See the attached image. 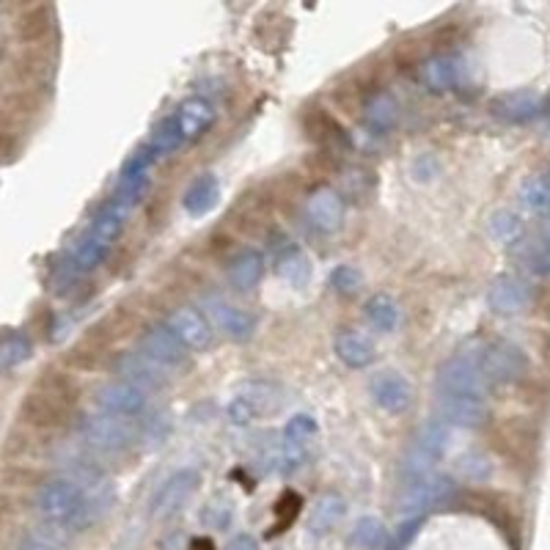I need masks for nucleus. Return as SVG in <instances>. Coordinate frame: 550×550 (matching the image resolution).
<instances>
[{
    "mask_svg": "<svg viewBox=\"0 0 550 550\" xmlns=\"http://www.w3.org/2000/svg\"><path fill=\"white\" fill-rule=\"evenodd\" d=\"M94 484L77 482L75 476H58V479L44 482L36 495V509L44 523L58 528H86L88 523H94L91 498H88V490Z\"/></svg>",
    "mask_w": 550,
    "mask_h": 550,
    "instance_id": "f257e3e1",
    "label": "nucleus"
},
{
    "mask_svg": "<svg viewBox=\"0 0 550 550\" xmlns=\"http://www.w3.org/2000/svg\"><path fill=\"white\" fill-rule=\"evenodd\" d=\"M446 449H449V427L440 418H429L427 424L418 427L416 438L402 460V473H405L407 482L432 476V468L438 465Z\"/></svg>",
    "mask_w": 550,
    "mask_h": 550,
    "instance_id": "7ed1b4c3",
    "label": "nucleus"
},
{
    "mask_svg": "<svg viewBox=\"0 0 550 550\" xmlns=\"http://www.w3.org/2000/svg\"><path fill=\"white\" fill-rule=\"evenodd\" d=\"M531 303V286L526 281H520L515 275H498L487 292V306L493 308L495 314H520L523 308Z\"/></svg>",
    "mask_w": 550,
    "mask_h": 550,
    "instance_id": "2eb2a0df",
    "label": "nucleus"
},
{
    "mask_svg": "<svg viewBox=\"0 0 550 550\" xmlns=\"http://www.w3.org/2000/svg\"><path fill=\"white\" fill-rule=\"evenodd\" d=\"M523 264L531 273L545 275L550 273V248L548 245H528L523 251Z\"/></svg>",
    "mask_w": 550,
    "mask_h": 550,
    "instance_id": "4c0bfd02",
    "label": "nucleus"
},
{
    "mask_svg": "<svg viewBox=\"0 0 550 550\" xmlns=\"http://www.w3.org/2000/svg\"><path fill=\"white\" fill-rule=\"evenodd\" d=\"M451 495H454V482L449 476L432 473V476H424L416 482H407L405 493L399 498V512L405 517H418L435 506L446 504Z\"/></svg>",
    "mask_w": 550,
    "mask_h": 550,
    "instance_id": "0eeeda50",
    "label": "nucleus"
},
{
    "mask_svg": "<svg viewBox=\"0 0 550 550\" xmlns=\"http://www.w3.org/2000/svg\"><path fill=\"white\" fill-rule=\"evenodd\" d=\"M124 218H127V209L121 207L119 201H113V198L99 209L94 220L88 223V229L83 231V237L77 240L69 262H66V275L69 278L88 273V270H94V267L102 264V259L113 248V242L119 240Z\"/></svg>",
    "mask_w": 550,
    "mask_h": 550,
    "instance_id": "f03ea898",
    "label": "nucleus"
},
{
    "mask_svg": "<svg viewBox=\"0 0 550 550\" xmlns=\"http://www.w3.org/2000/svg\"><path fill=\"white\" fill-rule=\"evenodd\" d=\"M374 405L383 407L388 413H405L413 405V385L405 374L399 372H380L369 383Z\"/></svg>",
    "mask_w": 550,
    "mask_h": 550,
    "instance_id": "ddd939ff",
    "label": "nucleus"
},
{
    "mask_svg": "<svg viewBox=\"0 0 550 550\" xmlns=\"http://www.w3.org/2000/svg\"><path fill=\"white\" fill-rule=\"evenodd\" d=\"M182 143H185V135H182V130H179L174 113H171L163 124H157L152 132V138H149V146H152V152L157 154V157H165V154L176 152Z\"/></svg>",
    "mask_w": 550,
    "mask_h": 550,
    "instance_id": "473e14b6",
    "label": "nucleus"
},
{
    "mask_svg": "<svg viewBox=\"0 0 550 550\" xmlns=\"http://www.w3.org/2000/svg\"><path fill=\"white\" fill-rule=\"evenodd\" d=\"M138 347L146 358H152L154 363H160L165 369L179 366L187 358L185 341L176 336L171 325H152L138 341Z\"/></svg>",
    "mask_w": 550,
    "mask_h": 550,
    "instance_id": "f8f14e48",
    "label": "nucleus"
},
{
    "mask_svg": "<svg viewBox=\"0 0 550 550\" xmlns=\"http://www.w3.org/2000/svg\"><path fill=\"white\" fill-rule=\"evenodd\" d=\"M157 160V154L152 152V146L146 143L138 152L132 154L127 163L121 165L119 182H116V196L113 201H119L121 207L130 209L135 207L143 198V193L149 190V179H152V165Z\"/></svg>",
    "mask_w": 550,
    "mask_h": 550,
    "instance_id": "6e6552de",
    "label": "nucleus"
},
{
    "mask_svg": "<svg viewBox=\"0 0 550 550\" xmlns=\"http://www.w3.org/2000/svg\"><path fill=\"white\" fill-rule=\"evenodd\" d=\"M119 372L127 383L138 385V388H160L165 383V366L146 358L143 352H127L119 361Z\"/></svg>",
    "mask_w": 550,
    "mask_h": 550,
    "instance_id": "412c9836",
    "label": "nucleus"
},
{
    "mask_svg": "<svg viewBox=\"0 0 550 550\" xmlns=\"http://www.w3.org/2000/svg\"><path fill=\"white\" fill-rule=\"evenodd\" d=\"M344 512H347V504H344V498H341V495L336 493L322 495L317 504H314L311 520H308L311 534H328L330 528L339 526Z\"/></svg>",
    "mask_w": 550,
    "mask_h": 550,
    "instance_id": "bb28decb",
    "label": "nucleus"
},
{
    "mask_svg": "<svg viewBox=\"0 0 550 550\" xmlns=\"http://www.w3.org/2000/svg\"><path fill=\"white\" fill-rule=\"evenodd\" d=\"M94 402L102 413L119 418H132L141 416L143 407H146V391L138 388V385L127 383V380H113V383H105L94 394Z\"/></svg>",
    "mask_w": 550,
    "mask_h": 550,
    "instance_id": "9d476101",
    "label": "nucleus"
},
{
    "mask_svg": "<svg viewBox=\"0 0 550 550\" xmlns=\"http://www.w3.org/2000/svg\"><path fill=\"white\" fill-rule=\"evenodd\" d=\"M424 83L435 94L451 91L460 83V61L451 58V55H438V58L427 61V66H424Z\"/></svg>",
    "mask_w": 550,
    "mask_h": 550,
    "instance_id": "393cba45",
    "label": "nucleus"
},
{
    "mask_svg": "<svg viewBox=\"0 0 550 550\" xmlns=\"http://www.w3.org/2000/svg\"><path fill=\"white\" fill-rule=\"evenodd\" d=\"M366 127L374 135H385L396 124V102L391 94H377V97L366 105Z\"/></svg>",
    "mask_w": 550,
    "mask_h": 550,
    "instance_id": "2f4dec72",
    "label": "nucleus"
},
{
    "mask_svg": "<svg viewBox=\"0 0 550 550\" xmlns=\"http://www.w3.org/2000/svg\"><path fill=\"white\" fill-rule=\"evenodd\" d=\"M168 325L190 350H207L209 344H212V328H209L207 317L201 311H196V308H176Z\"/></svg>",
    "mask_w": 550,
    "mask_h": 550,
    "instance_id": "6ab92c4d",
    "label": "nucleus"
},
{
    "mask_svg": "<svg viewBox=\"0 0 550 550\" xmlns=\"http://www.w3.org/2000/svg\"><path fill=\"white\" fill-rule=\"evenodd\" d=\"M361 273L352 267V264H339L333 273H330V286H333V292H339V295H355L358 289H361Z\"/></svg>",
    "mask_w": 550,
    "mask_h": 550,
    "instance_id": "e433bc0d",
    "label": "nucleus"
},
{
    "mask_svg": "<svg viewBox=\"0 0 550 550\" xmlns=\"http://www.w3.org/2000/svg\"><path fill=\"white\" fill-rule=\"evenodd\" d=\"M270 407H273V385L248 383L231 396L226 416H229L231 424L245 427V424H251L256 418H262Z\"/></svg>",
    "mask_w": 550,
    "mask_h": 550,
    "instance_id": "9b49d317",
    "label": "nucleus"
},
{
    "mask_svg": "<svg viewBox=\"0 0 550 550\" xmlns=\"http://www.w3.org/2000/svg\"><path fill=\"white\" fill-rule=\"evenodd\" d=\"M413 174L416 179H435L438 176V163L432 154H421L416 163H413Z\"/></svg>",
    "mask_w": 550,
    "mask_h": 550,
    "instance_id": "a19ab883",
    "label": "nucleus"
},
{
    "mask_svg": "<svg viewBox=\"0 0 550 550\" xmlns=\"http://www.w3.org/2000/svg\"><path fill=\"white\" fill-rule=\"evenodd\" d=\"M209 314H212L215 328H218L223 336H229V339L234 341L251 339L253 330H256V317L248 314L245 308L231 306L226 300H212V303H209Z\"/></svg>",
    "mask_w": 550,
    "mask_h": 550,
    "instance_id": "a211bd4d",
    "label": "nucleus"
},
{
    "mask_svg": "<svg viewBox=\"0 0 550 550\" xmlns=\"http://www.w3.org/2000/svg\"><path fill=\"white\" fill-rule=\"evenodd\" d=\"M460 471L468 476V479H484L490 473V462L484 460L482 454H465L460 460Z\"/></svg>",
    "mask_w": 550,
    "mask_h": 550,
    "instance_id": "ea45409f",
    "label": "nucleus"
},
{
    "mask_svg": "<svg viewBox=\"0 0 550 550\" xmlns=\"http://www.w3.org/2000/svg\"><path fill=\"white\" fill-rule=\"evenodd\" d=\"M80 438L88 449L99 451V454H121L138 440V427L130 418L108 416V413H97V416H86L80 421Z\"/></svg>",
    "mask_w": 550,
    "mask_h": 550,
    "instance_id": "20e7f679",
    "label": "nucleus"
},
{
    "mask_svg": "<svg viewBox=\"0 0 550 550\" xmlns=\"http://www.w3.org/2000/svg\"><path fill=\"white\" fill-rule=\"evenodd\" d=\"M487 380L476 363V352H460L440 366L438 372V396H471L484 399Z\"/></svg>",
    "mask_w": 550,
    "mask_h": 550,
    "instance_id": "39448f33",
    "label": "nucleus"
},
{
    "mask_svg": "<svg viewBox=\"0 0 550 550\" xmlns=\"http://www.w3.org/2000/svg\"><path fill=\"white\" fill-rule=\"evenodd\" d=\"M22 416L36 427H58L69 416V396L55 391V388L33 391L25 407H22Z\"/></svg>",
    "mask_w": 550,
    "mask_h": 550,
    "instance_id": "4468645a",
    "label": "nucleus"
},
{
    "mask_svg": "<svg viewBox=\"0 0 550 550\" xmlns=\"http://www.w3.org/2000/svg\"><path fill=\"white\" fill-rule=\"evenodd\" d=\"M366 319L374 330L380 333H391L399 325V306H396L394 297L388 295H374L366 303Z\"/></svg>",
    "mask_w": 550,
    "mask_h": 550,
    "instance_id": "7c9ffc66",
    "label": "nucleus"
},
{
    "mask_svg": "<svg viewBox=\"0 0 550 550\" xmlns=\"http://www.w3.org/2000/svg\"><path fill=\"white\" fill-rule=\"evenodd\" d=\"M446 427H479L487 418V405L484 399H471V396H438V416Z\"/></svg>",
    "mask_w": 550,
    "mask_h": 550,
    "instance_id": "dca6fc26",
    "label": "nucleus"
},
{
    "mask_svg": "<svg viewBox=\"0 0 550 550\" xmlns=\"http://www.w3.org/2000/svg\"><path fill=\"white\" fill-rule=\"evenodd\" d=\"M476 352V363L482 369L487 385H506L520 380L528 369L526 355L520 347L509 344V341H487Z\"/></svg>",
    "mask_w": 550,
    "mask_h": 550,
    "instance_id": "423d86ee",
    "label": "nucleus"
},
{
    "mask_svg": "<svg viewBox=\"0 0 550 550\" xmlns=\"http://www.w3.org/2000/svg\"><path fill=\"white\" fill-rule=\"evenodd\" d=\"M275 273H278V278H284L289 286H297V289H300V286H306L308 278H311V262H308V256L303 251L289 248V251L278 256Z\"/></svg>",
    "mask_w": 550,
    "mask_h": 550,
    "instance_id": "c85d7f7f",
    "label": "nucleus"
},
{
    "mask_svg": "<svg viewBox=\"0 0 550 550\" xmlns=\"http://www.w3.org/2000/svg\"><path fill=\"white\" fill-rule=\"evenodd\" d=\"M22 550H53V548H47V545H28V548H22Z\"/></svg>",
    "mask_w": 550,
    "mask_h": 550,
    "instance_id": "37998d69",
    "label": "nucleus"
},
{
    "mask_svg": "<svg viewBox=\"0 0 550 550\" xmlns=\"http://www.w3.org/2000/svg\"><path fill=\"white\" fill-rule=\"evenodd\" d=\"M333 352H336V358H339L344 366H350V369H366V366L377 358L372 339L363 336V333H355V330H344V333H339L336 341H333Z\"/></svg>",
    "mask_w": 550,
    "mask_h": 550,
    "instance_id": "4be33fe9",
    "label": "nucleus"
},
{
    "mask_svg": "<svg viewBox=\"0 0 550 550\" xmlns=\"http://www.w3.org/2000/svg\"><path fill=\"white\" fill-rule=\"evenodd\" d=\"M539 99L531 91H515V94H504L493 102V113L504 121H528L537 116Z\"/></svg>",
    "mask_w": 550,
    "mask_h": 550,
    "instance_id": "a878e982",
    "label": "nucleus"
},
{
    "mask_svg": "<svg viewBox=\"0 0 550 550\" xmlns=\"http://www.w3.org/2000/svg\"><path fill=\"white\" fill-rule=\"evenodd\" d=\"M198 490V471L193 468H182V471L171 473L152 498V515L160 520L174 517L182 506L190 501V495Z\"/></svg>",
    "mask_w": 550,
    "mask_h": 550,
    "instance_id": "1a4fd4ad",
    "label": "nucleus"
},
{
    "mask_svg": "<svg viewBox=\"0 0 550 550\" xmlns=\"http://www.w3.org/2000/svg\"><path fill=\"white\" fill-rule=\"evenodd\" d=\"M226 550H259V542L251 534H237V537L229 539Z\"/></svg>",
    "mask_w": 550,
    "mask_h": 550,
    "instance_id": "79ce46f5",
    "label": "nucleus"
},
{
    "mask_svg": "<svg viewBox=\"0 0 550 550\" xmlns=\"http://www.w3.org/2000/svg\"><path fill=\"white\" fill-rule=\"evenodd\" d=\"M319 432L317 421L314 416H308V413H295V416L289 418L284 424V443L289 454H295V457H303L300 449L306 446L308 440H314V435Z\"/></svg>",
    "mask_w": 550,
    "mask_h": 550,
    "instance_id": "c756f323",
    "label": "nucleus"
},
{
    "mask_svg": "<svg viewBox=\"0 0 550 550\" xmlns=\"http://www.w3.org/2000/svg\"><path fill=\"white\" fill-rule=\"evenodd\" d=\"M308 220L317 226L319 231H336L341 226V220H344V201L336 190H330V187H322L317 190L314 196L308 198Z\"/></svg>",
    "mask_w": 550,
    "mask_h": 550,
    "instance_id": "aec40b11",
    "label": "nucleus"
},
{
    "mask_svg": "<svg viewBox=\"0 0 550 550\" xmlns=\"http://www.w3.org/2000/svg\"><path fill=\"white\" fill-rule=\"evenodd\" d=\"M350 545L355 550H383L388 545V528L377 517H361L350 531Z\"/></svg>",
    "mask_w": 550,
    "mask_h": 550,
    "instance_id": "cd10ccee",
    "label": "nucleus"
},
{
    "mask_svg": "<svg viewBox=\"0 0 550 550\" xmlns=\"http://www.w3.org/2000/svg\"><path fill=\"white\" fill-rule=\"evenodd\" d=\"M229 281L234 289H240V292H251L253 286L262 281L264 275V256L262 251H256V248H242L234 259L229 262Z\"/></svg>",
    "mask_w": 550,
    "mask_h": 550,
    "instance_id": "5701e85b",
    "label": "nucleus"
},
{
    "mask_svg": "<svg viewBox=\"0 0 550 550\" xmlns=\"http://www.w3.org/2000/svg\"><path fill=\"white\" fill-rule=\"evenodd\" d=\"M231 520V504H209L204 512H201V523H207L212 528H226Z\"/></svg>",
    "mask_w": 550,
    "mask_h": 550,
    "instance_id": "58836bf2",
    "label": "nucleus"
},
{
    "mask_svg": "<svg viewBox=\"0 0 550 550\" xmlns=\"http://www.w3.org/2000/svg\"><path fill=\"white\" fill-rule=\"evenodd\" d=\"M25 358H31V341L20 336V333H14L0 344V369H11Z\"/></svg>",
    "mask_w": 550,
    "mask_h": 550,
    "instance_id": "f704fd0d",
    "label": "nucleus"
},
{
    "mask_svg": "<svg viewBox=\"0 0 550 550\" xmlns=\"http://www.w3.org/2000/svg\"><path fill=\"white\" fill-rule=\"evenodd\" d=\"M548 245H550V226H548Z\"/></svg>",
    "mask_w": 550,
    "mask_h": 550,
    "instance_id": "c03bdc74",
    "label": "nucleus"
},
{
    "mask_svg": "<svg viewBox=\"0 0 550 550\" xmlns=\"http://www.w3.org/2000/svg\"><path fill=\"white\" fill-rule=\"evenodd\" d=\"M174 119L179 130L185 135V143L196 141L212 127L215 121V105L207 97H187L179 108L174 110Z\"/></svg>",
    "mask_w": 550,
    "mask_h": 550,
    "instance_id": "f3484780",
    "label": "nucleus"
},
{
    "mask_svg": "<svg viewBox=\"0 0 550 550\" xmlns=\"http://www.w3.org/2000/svg\"><path fill=\"white\" fill-rule=\"evenodd\" d=\"M520 198L531 212H542V209L550 207V182L548 179H528L523 190H520Z\"/></svg>",
    "mask_w": 550,
    "mask_h": 550,
    "instance_id": "c9c22d12",
    "label": "nucleus"
},
{
    "mask_svg": "<svg viewBox=\"0 0 550 550\" xmlns=\"http://www.w3.org/2000/svg\"><path fill=\"white\" fill-rule=\"evenodd\" d=\"M490 234L498 242H515L523 234V223H520V218L512 209H498L490 218Z\"/></svg>",
    "mask_w": 550,
    "mask_h": 550,
    "instance_id": "72a5a7b5",
    "label": "nucleus"
},
{
    "mask_svg": "<svg viewBox=\"0 0 550 550\" xmlns=\"http://www.w3.org/2000/svg\"><path fill=\"white\" fill-rule=\"evenodd\" d=\"M220 198V182L212 174H201L193 182V185L187 187L185 196H182V207H185L187 215H193V218H201V215H207L215 209Z\"/></svg>",
    "mask_w": 550,
    "mask_h": 550,
    "instance_id": "b1692460",
    "label": "nucleus"
}]
</instances>
